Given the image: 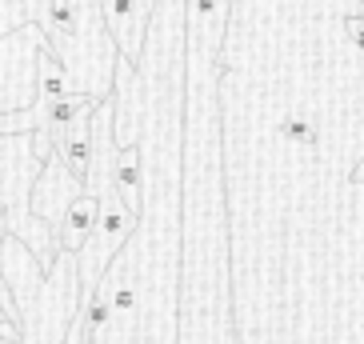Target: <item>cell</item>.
I'll use <instances>...</instances> for the list:
<instances>
[{"label": "cell", "mask_w": 364, "mask_h": 344, "mask_svg": "<svg viewBox=\"0 0 364 344\" xmlns=\"http://www.w3.org/2000/svg\"><path fill=\"white\" fill-rule=\"evenodd\" d=\"M348 33H353V36H356V41H360V44H364V21H348Z\"/></svg>", "instance_id": "cell-2"}, {"label": "cell", "mask_w": 364, "mask_h": 344, "mask_svg": "<svg viewBox=\"0 0 364 344\" xmlns=\"http://www.w3.org/2000/svg\"><path fill=\"white\" fill-rule=\"evenodd\" d=\"M353 181H356V184H364V164H360V168L353 172Z\"/></svg>", "instance_id": "cell-4"}, {"label": "cell", "mask_w": 364, "mask_h": 344, "mask_svg": "<svg viewBox=\"0 0 364 344\" xmlns=\"http://www.w3.org/2000/svg\"><path fill=\"white\" fill-rule=\"evenodd\" d=\"M65 344H85V336H80V328H68V336H65Z\"/></svg>", "instance_id": "cell-3"}, {"label": "cell", "mask_w": 364, "mask_h": 344, "mask_svg": "<svg viewBox=\"0 0 364 344\" xmlns=\"http://www.w3.org/2000/svg\"><path fill=\"white\" fill-rule=\"evenodd\" d=\"M97 225H100V200L97 196H80L65 216V228L56 237V252L68 248V252H80L88 244V237H97Z\"/></svg>", "instance_id": "cell-1"}]
</instances>
